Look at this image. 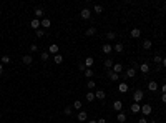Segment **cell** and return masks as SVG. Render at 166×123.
<instances>
[{"label":"cell","mask_w":166,"mask_h":123,"mask_svg":"<svg viewBox=\"0 0 166 123\" xmlns=\"http://www.w3.org/2000/svg\"><path fill=\"white\" fill-rule=\"evenodd\" d=\"M144 98V93L141 92V90H136V92L133 93V100H134V103H139V101H141Z\"/></svg>","instance_id":"1"},{"label":"cell","mask_w":166,"mask_h":123,"mask_svg":"<svg viewBox=\"0 0 166 123\" xmlns=\"http://www.w3.org/2000/svg\"><path fill=\"white\" fill-rule=\"evenodd\" d=\"M153 111V106L149 105V103H146V105H141V113L144 115V116H148L149 113Z\"/></svg>","instance_id":"2"},{"label":"cell","mask_w":166,"mask_h":123,"mask_svg":"<svg viewBox=\"0 0 166 123\" xmlns=\"http://www.w3.org/2000/svg\"><path fill=\"white\" fill-rule=\"evenodd\" d=\"M40 20L38 18H32L30 20V28H33V30H40Z\"/></svg>","instance_id":"3"},{"label":"cell","mask_w":166,"mask_h":123,"mask_svg":"<svg viewBox=\"0 0 166 123\" xmlns=\"http://www.w3.org/2000/svg\"><path fill=\"white\" fill-rule=\"evenodd\" d=\"M113 110L118 111V113H120V111H123V101H121V100H116L115 103H113Z\"/></svg>","instance_id":"4"},{"label":"cell","mask_w":166,"mask_h":123,"mask_svg":"<svg viewBox=\"0 0 166 123\" xmlns=\"http://www.w3.org/2000/svg\"><path fill=\"white\" fill-rule=\"evenodd\" d=\"M108 77H110V80H111V82H118V80H120V75H118V73H115L113 70H108Z\"/></svg>","instance_id":"5"},{"label":"cell","mask_w":166,"mask_h":123,"mask_svg":"<svg viewBox=\"0 0 166 123\" xmlns=\"http://www.w3.org/2000/svg\"><path fill=\"white\" fill-rule=\"evenodd\" d=\"M80 15H81V18H83V20H88V18L91 17V12H90L88 8H83L81 12H80Z\"/></svg>","instance_id":"6"},{"label":"cell","mask_w":166,"mask_h":123,"mask_svg":"<svg viewBox=\"0 0 166 123\" xmlns=\"http://www.w3.org/2000/svg\"><path fill=\"white\" fill-rule=\"evenodd\" d=\"M33 13H35V18H38V20L45 18V17H43V15H45V13H43V8H40V7H38V8H35V12H33Z\"/></svg>","instance_id":"7"},{"label":"cell","mask_w":166,"mask_h":123,"mask_svg":"<svg viewBox=\"0 0 166 123\" xmlns=\"http://www.w3.org/2000/svg\"><path fill=\"white\" fill-rule=\"evenodd\" d=\"M76 118H78V121H86L88 113H86L85 110H81V111H78V116H76Z\"/></svg>","instance_id":"8"},{"label":"cell","mask_w":166,"mask_h":123,"mask_svg":"<svg viewBox=\"0 0 166 123\" xmlns=\"http://www.w3.org/2000/svg\"><path fill=\"white\" fill-rule=\"evenodd\" d=\"M129 35H131V38H139V37H141V30H139V28H133L131 32H129Z\"/></svg>","instance_id":"9"},{"label":"cell","mask_w":166,"mask_h":123,"mask_svg":"<svg viewBox=\"0 0 166 123\" xmlns=\"http://www.w3.org/2000/svg\"><path fill=\"white\" fill-rule=\"evenodd\" d=\"M148 90H149V92H156V90H158V83L154 82V80L148 82Z\"/></svg>","instance_id":"10"},{"label":"cell","mask_w":166,"mask_h":123,"mask_svg":"<svg viewBox=\"0 0 166 123\" xmlns=\"http://www.w3.org/2000/svg\"><path fill=\"white\" fill-rule=\"evenodd\" d=\"M129 110H131V113H138V111H141V105H139V103H134V101H133V105L129 106Z\"/></svg>","instance_id":"11"},{"label":"cell","mask_w":166,"mask_h":123,"mask_svg":"<svg viewBox=\"0 0 166 123\" xmlns=\"http://www.w3.org/2000/svg\"><path fill=\"white\" fill-rule=\"evenodd\" d=\"M22 62L25 63V65H32L33 57H32V55H23V57H22Z\"/></svg>","instance_id":"12"},{"label":"cell","mask_w":166,"mask_h":123,"mask_svg":"<svg viewBox=\"0 0 166 123\" xmlns=\"http://www.w3.org/2000/svg\"><path fill=\"white\" fill-rule=\"evenodd\" d=\"M40 25L43 27V28H48V27H51V20L50 18H42L40 20Z\"/></svg>","instance_id":"13"},{"label":"cell","mask_w":166,"mask_h":123,"mask_svg":"<svg viewBox=\"0 0 166 123\" xmlns=\"http://www.w3.org/2000/svg\"><path fill=\"white\" fill-rule=\"evenodd\" d=\"M58 45H56V43H51L50 47H48V53H53V55H56V53H58Z\"/></svg>","instance_id":"14"},{"label":"cell","mask_w":166,"mask_h":123,"mask_svg":"<svg viewBox=\"0 0 166 123\" xmlns=\"http://www.w3.org/2000/svg\"><path fill=\"white\" fill-rule=\"evenodd\" d=\"M53 62H55V65H60V63H63V55H60V53L53 55Z\"/></svg>","instance_id":"15"},{"label":"cell","mask_w":166,"mask_h":123,"mask_svg":"<svg viewBox=\"0 0 166 123\" xmlns=\"http://www.w3.org/2000/svg\"><path fill=\"white\" fill-rule=\"evenodd\" d=\"M111 70L115 72V73H118V75H120V73L123 72V65H121V63H115V65H113V68H111Z\"/></svg>","instance_id":"16"},{"label":"cell","mask_w":166,"mask_h":123,"mask_svg":"<svg viewBox=\"0 0 166 123\" xmlns=\"http://www.w3.org/2000/svg\"><path fill=\"white\" fill-rule=\"evenodd\" d=\"M95 97H96L98 100H105V98H106V93L103 92V90H96V92H95Z\"/></svg>","instance_id":"17"},{"label":"cell","mask_w":166,"mask_h":123,"mask_svg":"<svg viewBox=\"0 0 166 123\" xmlns=\"http://www.w3.org/2000/svg\"><path fill=\"white\" fill-rule=\"evenodd\" d=\"M101 50H103V53H111V50H113V47L110 45V43H105L101 47Z\"/></svg>","instance_id":"18"},{"label":"cell","mask_w":166,"mask_h":123,"mask_svg":"<svg viewBox=\"0 0 166 123\" xmlns=\"http://www.w3.org/2000/svg\"><path fill=\"white\" fill-rule=\"evenodd\" d=\"M85 33H86L88 37L95 35V33H96V27H88V28H86V32H85Z\"/></svg>","instance_id":"19"},{"label":"cell","mask_w":166,"mask_h":123,"mask_svg":"<svg viewBox=\"0 0 166 123\" xmlns=\"http://www.w3.org/2000/svg\"><path fill=\"white\" fill-rule=\"evenodd\" d=\"M139 70L143 73H149V65L148 63H141V65H139Z\"/></svg>","instance_id":"20"},{"label":"cell","mask_w":166,"mask_h":123,"mask_svg":"<svg viewBox=\"0 0 166 123\" xmlns=\"http://www.w3.org/2000/svg\"><path fill=\"white\" fill-rule=\"evenodd\" d=\"M93 63H95V60H93L91 57H86L85 58V67L88 68V67H93Z\"/></svg>","instance_id":"21"},{"label":"cell","mask_w":166,"mask_h":123,"mask_svg":"<svg viewBox=\"0 0 166 123\" xmlns=\"http://www.w3.org/2000/svg\"><path fill=\"white\" fill-rule=\"evenodd\" d=\"M134 75H136V70H134L133 67H131V68H128V70H126V77H128V78H133Z\"/></svg>","instance_id":"22"},{"label":"cell","mask_w":166,"mask_h":123,"mask_svg":"<svg viewBox=\"0 0 166 123\" xmlns=\"http://www.w3.org/2000/svg\"><path fill=\"white\" fill-rule=\"evenodd\" d=\"M116 120L120 121V123H124V121H126V115H124L123 111H120V113H118V116H116Z\"/></svg>","instance_id":"23"},{"label":"cell","mask_w":166,"mask_h":123,"mask_svg":"<svg viewBox=\"0 0 166 123\" xmlns=\"http://www.w3.org/2000/svg\"><path fill=\"white\" fill-rule=\"evenodd\" d=\"M151 47H153V42H151V40H144V42H143V48H144V50H149Z\"/></svg>","instance_id":"24"},{"label":"cell","mask_w":166,"mask_h":123,"mask_svg":"<svg viewBox=\"0 0 166 123\" xmlns=\"http://www.w3.org/2000/svg\"><path fill=\"white\" fill-rule=\"evenodd\" d=\"M118 90H120L121 93H126L128 92V85L126 83H120V85H118Z\"/></svg>","instance_id":"25"},{"label":"cell","mask_w":166,"mask_h":123,"mask_svg":"<svg viewBox=\"0 0 166 123\" xmlns=\"http://www.w3.org/2000/svg\"><path fill=\"white\" fill-rule=\"evenodd\" d=\"M73 108H75V110H78V111H81V108H83V103H81L80 100H76L75 103H73Z\"/></svg>","instance_id":"26"},{"label":"cell","mask_w":166,"mask_h":123,"mask_svg":"<svg viewBox=\"0 0 166 123\" xmlns=\"http://www.w3.org/2000/svg\"><path fill=\"white\" fill-rule=\"evenodd\" d=\"M113 65H115V63H113V60H111V58H108V60H105V67L108 68V70H111V68H113Z\"/></svg>","instance_id":"27"},{"label":"cell","mask_w":166,"mask_h":123,"mask_svg":"<svg viewBox=\"0 0 166 123\" xmlns=\"http://www.w3.org/2000/svg\"><path fill=\"white\" fill-rule=\"evenodd\" d=\"M0 58H2V65H8L10 60H12V58H10L8 55H3V57H0Z\"/></svg>","instance_id":"28"},{"label":"cell","mask_w":166,"mask_h":123,"mask_svg":"<svg viewBox=\"0 0 166 123\" xmlns=\"http://www.w3.org/2000/svg\"><path fill=\"white\" fill-rule=\"evenodd\" d=\"M93 10H95V13H96V15H100V13L103 12V7H101V5H98V3H95V7H93Z\"/></svg>","instance_id":"29"},{"label":"cell","mask_w":166,"mask_h":123,"mask_svg":"<svg viewBox=\"0 0 166 123\" xmlns=\"http://www.w3.org/2000/svg\"><path fill=\"white\" fill-rule=\"evenodd\" d=\"M40 58H42V62H46L50 58V53L48 52H43V53H40Z\"/></svg>","instance_id":"30"},{"label":"cell","mask_w":166,"mask_h":123,"mask_svg":"<svg viewBox=\"0 0 166 123\" xmlns=\"http://www.w3.org/2000/svg\"><path fill=\"white\" fill-rule=\"evenodd\" d=\"M83 75H85L86 78H91L93 77V70H91V68H86V70L83 72Z\"/></svg>","instance_id":"31"},{"label":"cell","mask_w":166,"mask_h":123,"mask_svg":"<svg viewBox=\"0 0 166 123\" xmlns=\"http://www.w3.org/2000/svg\"><path fill=\"white\" fill-rule=\"evenodd\" d=\"M95 98H96V97H95V93H93V92H88V93H86V101H93Z\"/></svg>","instance_id":"32"},{"label":"cell","mask_w":166,"mask_h":123,"mask_svg":"<svg viewBox=\"0 0 166 123\" xmlns=\"http://www.w3.org/2000/svg\"><path fill=\"white\" fill-rule=\"evenodd\" d=\"M113 50L118 52V53H121V52H123V43H116L115 47H113Z\"/></svg>","instance_id":"33"},{"label":"cell","mask_w":166,"mask_h":123,"mask_svg":"<svg viewBox=\"0 0 166 123\" xmlns=\"http://www.w3.org/2000/svg\"><path fill=\"white\" fill-rule=\"evenodd\" d=\"M106 38H108V40H115V38H116V33H115V32H108V33H106Z\"/></svg>","instance_id":"34"},{"label":"cell","mask_w":166,"mask_h":123,"mask_svg":"<svg viewBox=\"0 0 166 123\" xmlns=\"http://www.w3.org/2000/svg\"><path fill=\"white\" fill-rule=\"evenodd\" d=\"M63 113H65V115H71V113H73V106H65Z\"/></svg>","instance_id":"35"},{"label":"cell","mask_w":166,"mask_h":123,"mask_svg":"<svg viewBox=\"0 0 166 123\" xmlns=\"http://www.w3.org/2000/svg\"><path fill=\"white\" fill-rule=\"evenodd\" d=\"M86 87L91 90V88H95V87H96V83L93 82V80H88V82H86Z\"/></svg>","instance_id":"36"},{"label":"cell","mask_w":166,"mask_h":123,"mask_svg":"<svg viewBox=\"0 0 166 123\" xmlns=\"http://www.w3.org/2000/svg\"><path fill=\"white\" fill-rule=\"evenodd\" d=\"M153 62H154V63H161V62H163V57H161V55H154Z\"/></svg>","instance_id":"37"},{"label":"cell","mask_w":166,"mask_h":123,"mask_svg":"<svg viewBox=\"0 0 166 123\" xmlns=\"http://www.w3.org/2000/svg\"><path fill=\"white\" fill-rule=\"evenodd\" d=\"M37 50H38L37 43H32V45H30V52H37Z\"/></svg>","instance_id":"38"},{"label":"cell","mask_w":166,"mask_h":123,"mask_svg":"<svg viewBox=\"0 0 166 123\" xmlns=\"http://www.w3.org/2000/svg\"><path fill=\"white\" fill-rule=\"evenodd\" d=\"M78 70H80V72H85V70H86L85 63H80V65H78Z\"/></svg>","instance_id":"39"},{"label":"cell","mask_w":166,"mask_h":123,"mask_svg":"<svg viewBox=\"0 0 166 123\" xmlns=\"http://www.w3.org/2000/svg\"><path fill=\"white\" fill-rule=\"evenodd\" d=\"M43 33H45V32L42 30V28H40V30H37V37H38V38H42V37H43Z\"/></svg>","instance_id":"40"},{"label":"cell","mask_w":166,"mask_h":123,"mask_svg":"<svg viewBox=\"0 0 166 123\" xmlns=\"http://www.w3.org/2000/svg\"><path fill=\"white\" fill-rule=\"evenodd\" d=\"M138 123H148V118H146V116H141V118L138 120Z\"/></svg>","instance_id":"41"},{"label":"cell","mask_w":166,"mask_h":123,"mask_svg":"<svg viewBox=\"0 0 166 123\" xmlns=\"http://www.w3.org/2000/svg\"><path fill=\"white\" fill-rule=\"evenodd\" d=\"M161 101H163V103L166 105V93H163V95H161Z\"/></svg>","instance_id":"42"},{"label":"cell","mask_w":166,"mask_h":123,"mask_svg":"<svg viewBox=\"0 0 166 123\" xmlns=\"http://www.w3.org/2000/svg\"><path fill=\"white\" fill-rule=\"evenodd\" d=\"M96 121H98V123H108V121H106L105 118H100V120H96Z\"/></svg>","instance_id":"43"},{"label":"cell","mask_w":166,"mask_h":123,"mask_svg":"<svg viewBox=\"0 0 166 123\" xmlns=\"http://www.w3.org/2000/svg\"><path fill=\"white\" fill-rule=\"evenodd\" d=\"M161 92H163V93H166V83H164L163 87H161Z\"/></svg>","instance_id":"44"},{"label":"cell","mask_w":166,"mask_h":123,"mask_svg":"<svg viewBox=\"0 0 166 123\" xmlns=\"http://www.w3.org/2000/svg\"><path fill=\"white\" fill-rule=\"evenodd\" d=\"M0 75H3V65H0Z\"/></svg>","instance_id":"45"},{"label":"cell","mask_w":166,"mask_h":123,"mask_svg":"<svg viewBox=\"0 0 166 123\" xmlns=\"http://www.w3.org/2000/svg\"><path fill=\"white\" fill-rule=\"evenodd\" d=\"M161 63H163V67H166V58H163V62H161Z\"/></svg>","instance_id":"46"},{"label":"cell","mask_w":166,"mask_h":123,"mask_svg":"<svg viewBox=\"0 0 166 123\" xmlns=\"http://www.w3.org/2000/svg\"><path fill=\"white\" fill-rule=\"evenodd\" d=\"M148 123H158L156 120H148Z\"/></svg>","instance_id":"47"},{"label":"cell","mask_w":166,"mask_h":123,"mask_svg":"<svg viewBox=\"0 0 166 123\" xmlns=\"http://www.w3.org/2000/svg\"><path fill=\"white\" fill-rule=\"evenodd\" d=\"M88 123H98L96 120H90V121H88Z\"/></svg>","instance_id":"48"},{"label":"cell","mask_w":166,"mask_h":123,"mask_svg":"<svg viewBox=\"0 0 166 123\" xmlns=\"http://www.w3.org/2000/svg\"><path fill=\"white\" fill-rule=\"evenodd\" d=\"M0 65H2V58H0Z\"/></svg>","instance_id":"49"},{"label":"cell","mask_w":166,"mask_h":123,"mask_svg":"<svg viewBox=\"0 0 166 123\" xmlns=\"http://www.w3.org/2000/svg\"><path fill=\"white\" fill-rule=\"evenodd\" d=\"M0 120H2V113H0Z\"/></svg>","instance_id":"50"},{"label":"cell","mask_w":166,"mask_h":123,"mask_svg":"<svg viewBox=\"0 0 166 123\" xmlns=\"http://www.w3.org/2000/svg\"><path fill=\"white\" fill-rule=\"evenodd\" d=\"M164 10H166V3H164Z\"/></svg>","instance_id":"51"}]
</instances>
